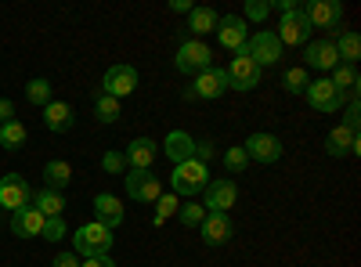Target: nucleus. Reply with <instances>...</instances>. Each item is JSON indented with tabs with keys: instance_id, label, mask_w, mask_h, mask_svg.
Returning <instances> with one entry per match:
<instances>
[{
	"instance_id": "36",
	"label": "nucleus",
	"mask_w": 361,
	"mask_h": 267,
	"mask_svg": "<svg viewBox=\"0 0 361 267\" xmlns=\"http://www.w3.org/2000/svg\"><path fill=\"white\" fill-rule=\"evenodd\" d=\"M246 163H250V156H246V148H243V144H238V148H228V152H224V166H228L231 173H243Z\"/></svg>"
},
{
	"instance_id": "34",
	"label": "nucleus",
	"mask_w": 361,
	"mask_h": 267,
	"mask_svg": "<svg viewBox=\"0 0 361 267\" xmlns=\"http://www.w3.org/2000/svg\"><path fill=\"white\" fill-rule=\"evenodd\" d=\"M25 98L33 101V105H47V101H51V83H47V80H29Z\"/></svg>"
},
{
	"instance_id": "11",
	"label": "nucleus",
	"mask_w": 361,
	"mask_h": 267,
	"mask_svg": "<svg viewBox=\"0 0 361 267\" xmlns=\"http://www.w3.org/2000/svg\"><path fill=\"white\" fill-rule=\"evenodd\" d=\"M304 18L311 25H318V29H333L336 33V25L343 18V4L340 0H311V4L304 8Z\"/></svg>"
},
{
	"instance_id": "38",
	"label": "nucleus",
	"mask_w": 361,
	"mask_h": 267,
	"mask_svg": "<svg viewBox=\"0 0 361 267\" xmlns=\"http://www.w3.org/2000/svg\"><path fill=\"white\" fill-rule=\"evenodd\" d=\"M102 170H105V173H123V170H127L123 152H105V156H102Z\"/></svg>"
},
{
	"instance_id": "7",
	"label": "nucleus",
	"mask_w": 361,
	"mask_h": 267,
	"mask_svg": "<svg viewBox=\"0 0 361 267\" xmlns=\"http://www.w3.org/2000/svg\"><path fill=\"white\" fill-rule=\"evenodd\" d=\"M235 199H238V188H235V181H209L206 185V192H202V206H206V213H228L231 206H235Z\"/></svg>"
},
{
	"instance_id": "44",
	"label": "nucleus",
	"mask_w": 361,
	"mask_h": 267,
	"mask_svg": "<svg viewBox=\"0 0 361 267\" xmlns=\"http://www.w3.org/2000/svg\"><path fill=\"white\" fill-rule=\"evenodd\" d=\"M170 8H173V11H180V15H185V11H192V4H188V0H173Z\"/></svg>"
},
{
	"instance_id": "25",
	"label": "nucleus",
	"mask_w": 361,
	"mask_h": 267,
	"mask_svg": "<svg viewBox=\"0 0 361 267\" xmlns=\"http://www.w3.org/2000/svg\"><path fill=\"white\" fill-rule=\"evenodd\" d=\"M188 29H192L195 40H199L202 33L217 29V11H214V8H192V11H188Z\"/></svg>"
},
{
	"instance_id": "26",
	"label": "nucleus",
	"mask_w": 361,
	"mask_h": 267,
	"mask_svg": "<svg viewBox=\"0 0 361 267\" xmlns=\"http://www.w3.org/2000/svg\"><path fill=\"white\" fill-rule=\"evenodd\" d=\"M33 206H37L44 217H62V213H66V199H62V192H51V188H44V192L33 199Z\"/></svg>"
},
{
	"instance_id": "24",
	"label": "nucleus",
	"mask_w": 361,
	"mask_h": 267,
	"mask_svg": "<svg viewBox=\"0 0 361 267\" xmlns=\"http://www.w3.org/2000/svg\"><path fill=\"white\" fill-rule=\"evenodd\" d=\"M44 181H47L51 192H62V188L73 181V166H69L66 159H51V163L44 166Z\"/></svg>"
},
{
	"instance_id": "9",
	"label": "nucleus",
	"mask_w": 361,
	"mask_h": 267,
	"mask_svg": "<svg viewBox=\"0 0 361 267\" xmlns=\"http://www.w3.org/2000/svg\"><path fill=\"white\" fill-rule=\"evenodd\" d=\"M33 202V192H29V185L22 181L18 173H4L0 177V206H4V210H22V206H29Z\"/></svg>"
},
{
	"instance_id": "32",
	"label": "nucleus",
	"mask_w": 361,
	"mask_h": 267,
	"mask_svg": "<svg viewBox=\"0 0 361 267\" xmlns=\"http://www.w3.org/2000/svg\"><path fill=\"white\" fill-rule=\"evenodd\" d=\"M94 116H98L102 123H116V120H119V101L109 98V94H98V101H94Z\"/></svg>"
},
{
	"instance_id": "10",
	"label": "nucleus",
	"mask_w": 361,
	"mask_h": 267,
	"mask_svg": "<svg viewBox=\"0 0 361 267\" xmlns=\"http://www.w3.org/2000/svg\"><path fill=\"white\" fill-rule=\"evenodd\" d=\"M246 54L264 69V66H275L279 58H282V44H279V37L271 33V29H264V33H257V37L246 44Z\"/></svg>"
},
{
	"instance_id": "3",
	"label": "nucleus",
	"mask_w": 361,
	"mask_h": 267,
	"mask_svg": "<svg viewBox=\"0 0 361 267\" xmlns=\"http://www.w3.org/2000/svg\"><path fill=\"white\" fill-rule=\"evenodd\" d=\"M177 69L180 73H188V76H199V73H206V69H214V51H209L202 40H185L177 47Z\"/></svg>"
},
{
	"instance_id": "12",
	"label": "nucleus",
	"mask_w": 361,
	"mask_h": 267,
	"mask_svg": "<svg viewBox=\"0 0 361 267\" xmlns=\"http://www.w3.org/2000/svg\"><path fill=\"white\" fill-rule=\"evenodd\" d=\"M217 37H221V47L243 51V47L250 44V29H246L243 15H224V18H217Z\"/></svg>"
},
{
	"instance_id": "18",
	"label": "nucleus",
	"mask_w": 361,
	"mask_h": 267,
	"mask_svg": "<svg viewBox=\"0 0 361 267\" xmlns=\"http://www.w3.org/2000/svg\"><path fill=\"white\" fill-rule=\"evenodd\" d=\"M199 231H202V242H206V246H224L231 235H235L228 213H206V221H202Z\"/></svg>"
},
{
	"instance_id": "35",
	"label": "nucleus",
	"mask_w": 361,
	"mask_h": 267,
	"mask_svg": "<svg viewBox=\"0 0 361 267\" xmlns=\"http://www.w3.org/2000/svg\"><path fill=\"white\" fill-rule=\"evenodd\" d=\"M40 239L62 242V239H66V221H62V217H47V221H44V231H40Z\"/></svg>"
},
{
	"instance_id": "2",
	"label": "nucleus",
	"mask_w": 361,
	"mask_h": 267,
	"mask_svg": "<svg viewBox=\"0 0 361 267\" xmlns=\"http://www.w3.org/2000/svg\"><path fill=\"white\" fill-rule=\"evenodd\" d=\"M73 246H76V256L90 260V256H109L112 249V231L105 224H83L80 231H73Z\"/></svg>"
},
{
	"instance_id": "15",
	"label": "nucleus",
	"mask_w": 361,
	"mask_h": 267,
	"mask_svg": "<svg viewBox=\"0 0 361 267\" xmlns=\"http://www.w3.org/2000/svg\"><path fill=\"white\" fill-rule=\"evenodd\" d=\"M307 101H311V108H318V112H340V91L329 80H311V87H307Z\"/></svg>"
},
{
	"instance_id": "33",
	"label": "nucleus",
	"mask_w": 361,
	"mask_h": 267,
	"mask_svg": "<svg viewBox=\"0 0 361 267\" xmlns=\"http://www.w3.org/2000/svg\"><path fill=\"white\" fill-rule=\"evenodd\" d=\"M177 210H180V199L177 195H159L156 199V224H166L170 217H177Z\"/></svg>"
},
{
	"instance_id": "27",
	"label": "nucleus",
	"mask_w": 361,
	"mask_h": 267,
	"mask_svg": "<svg viewBox=\"0 0 361 267\" xmlns=\"http://www.w3.org/2000/svg\"><path fill=\"white\" fill-rule=\"evenodd\" d=\"M329 83H333L340 94H343V91H347V94H357V87H361L354 66H336V69H333V80H329Z\"/></svg>"
},
{
	"instance_id": "21",
	"label": "nucleus",
	"mask_w": 361,
	"mask_h": 267,
	"mask_svg": "<svg viewBox=\"0 0 361 267\" xmlns=\"http://www.w3.org/2000/svg\"><path fill=\"white\" fill-rule=\"evenodd\" d=\"M325 152L329 156H357L361 152V137L350 134L347 127H336L333 134L325 137Z\"/></svg>"
},
{
	"instance_id": "14",
	"label": "nucleus",
	"mask_w": 361,
	"mask_h": 267,
	"mask_svg": "<svg viewBox=\"0 0 361 267\" xmlns=\"http://www.w3.org/2000/svg\"><path fill=\"white\" fill-rule=\"evenodd\" d=\"M156 156H159V144L152 137H134L127 144V152H123V159H127L130 170H152Z\"/></svg>"
},
{
	"instance_id": "16",
	"label": "nucleus",
	"mask_w": 361,
	"mask_h": 267,
	"mask_svg": "<svg viewBox=\"0 0 361 267\" xmlns=\"http://www.w3.org/2000/svg\"><path fill=\"white\" fill-rule=\"evenodd\" d=\"M44 221H47V217L37 210L33 202H29V206H22V210L11 213V231L18 235V239H33V235L44 231Z\"/></svg>"
},
{
	"instance_id": "8",
	"label": "nucleus",
	"mask_w": 361,
	"mask_h": 267,
	"mask_svg": "<svg viewBox=\"0 0 361 267\" xmlns=\"http://www.w3.org/2000/svg\"><path fill=\"white\" fill-rule=\"evenodd\" d=\"M102 83H105L102 94H109V98L119 101V98H127V94L137 91V69H134V66H112Z\"/></svg>"
},
{
	"instance_id": "45",
	"label": "nucleus",
	"mask_w": 361,
	"mask_h": 267,
	"mask_svg": "<svg viewBox=\"0 0 361 267\" xmlns=\"http://www.w3.org/2000/svg\"><path fill=\"white\" fill-rule=\"evenodd\" d=\"M0 210H4V206H0Z\"/></svg>"
},
{
	"instance_id": "31",
	"label": "nucleus",
	"mask_w": 361,
	"mask_h": 267,
	"mask_svg": "<svg viewBox=\"0 0 361 267\" xmlns=\"http://www.w3.org/2000/svg\"><path fill=\"white\" fill-rule=\"evenodd\" d=\"M282 87H286L289 94H304L307 87H311V76H307V69H304V66L289 69V73H286V80H282Z\"/></svg>"
},
{
	"instance_id": "28",
	"label": "nucleus",
	"mask_w": 361,
	"mask_h": 267,
	"mask_svg": "<svg viewBox=\"0 0 361 267\" xmlns=\"http://www.w3.org/2000/svg\"><path fill=\"white\" fill-rule=\"evenodd\" d=\"M336 54L343 58V66H354L357 58H361V37L354 33V29L340 37V47H336Z\"/></svg>"
},
{
	"instance_id": "20",
	"label": "nucleus",
	"mask_w": 361,
	"mask_h": 267,
	"mask_svg": "<svg viewBox=\"0 0 361 267\" xmlns=\"http://www.w3.org/2000/svg\"><path fill=\"white\" fill-rule=\"evenodd\" d=\"M94 213H98V224H105L109 231L112 228H119V224H123V202H119L116 195H109V192H102L98 199H94Z\"/></svg>"
},
{
	"instance_id": "29",
	"label": "nucleus",
	"mask_w": 361,
	"mask_h": 267,
	"mask_svg": "<svg viewBox=\"0 0 361 267\" xmlns=\"http://www.w3.org/2000/svg\"><path fill=\"white\" fill-rule=\"evenodd\" d=\"M0 144H4L8 152H15V148H22V144H25V127H22L18 120L4 123V127H0Z\"/></svg>"
},
{
	"instance_id": "4",
	"label": "nucleus",
	"mask_w": 361,
	"mask_h": 267,
	"mask_svg": "<svg viewBox=\"0 0 361 267\" xmlns=\"http://www.w3.org/2000/svg\"><path fill=\"white\" fill-rule=\"evenodd\" d=\"M224 73H228V87H235V91H253V87H260V66L246 54V47L235 51V62Z\"/></svg>"
},
{
	"instance_id": "39",
	"label": "nucleus",
	"mask_w": 361,
	"mask_h": 267,
	"mask_svg": "<svg viewBox=\"0 0 361 267\" xmlns=\"http://www.w3.org/2000/svg\"><path fill=\"white\" fill-rule=\"evenodd\" d=\"M214 152H217V148H214V141H195V152H192V159L206 166L209 159H214Z\"/></svg>"
},
{
	"instance_id": "42",
	"label": "nucleus",
	"mask_w": 361,
	"mask_h": 267,
	"mask_svg": "<svg viewBox=\"0 0 361 267\" xmlns=\"http://www.w3.org/2000/svg\"><path fill=\"white\" fill-rule=\"evenodd\" d=\"M54 267H80V256L76 253H58L54 256Z\"/></svg>"
},
{
	"instance_id": "30",
	"label": "nucleus",
	"mask_w": 361,
	"mask_h": 267,
	"mask_svg": "<svg viewBox=\"0 0 361 267\" xmlns=\"http://www.w3.org/2000/svg\"><path fill=\"white\" fill-rule=\"evenodd\" d=\"M177 217H180V224H185V228H202V221H206V206H202V202H180Z\"/></svg>"
},
{
	"instance_id": "37",
	"label": "nucleus",
	"mask_w": 361,
	"mask_h": 267,
	"mask_svg": "<svg viewBox=\"0 0 361 267\" xmlns=\"http://www.w3.org/2000/svg\"><path fill=\"white\" fill-rule=\"evenodd\" d=\"M267 11H271L267 0H246V18H243V22H264Z\"/></svg>"
},
{
	"instance_id": "23",
	"label": "nucleus",
	"mask_w": 361,
	"mask_h": 267,
	"mask_svg": "<svg viewBox=\"0 0 361 267\" xmlns=\"http://www.w3.org/2000/svg\"><path fill=\"white\" fill-rule=\"evenodd\" d=\"M192 152H195V137H192V134H185V130L166 134V159H173V163H188Z\"/></svg>"
},
{
	"instance_id": "13",
	"label": "nucleus",
	"mask_w": 361,
	"mask_h": 267,
	"mask_svg": "<svg viewBox=\"0 0 361 267\" xmlns=\"http://www.w3.org/2000/svg\"><path fill=\"white\" fill-rule=\"evenodd\" d=\"M246 156L257 163H279L282 159V141L275 134H250V141L243 144Z\"/></svg>"
},
{
	"instance_id": "1",
	"label": "nucleus",
	"mask_w": 361,
	"mask_h": 267,
	"mask_svg": "<svg viewBox=\"0 0 361 267\" xmlns=\"http://www.w3.org/2000/svg\"><path fill=\"white\" fill-rule=\"evenodd\" d=\"M214 181L209 177V166H202V163H195V159H188V163H177V170L170 173V185H173V195L180 199H195L199 192H206V185Z\"/></svg>"
},
{
	"instance_id": "19",
	"label": "nucleus",
	"mask_w": 361,
	"mask_h": 267,
	"mask_svg": "<svg viewBox=\"0 0 361 267\" xmlns=\"http://www.w3.org/2000/svg\"><path fill=\"white\" fill-rule=\"evenodd\" d=\"M228 91V73L224 69H206L195 76V98H206V101H214Z\"/></svg>"
},
{
	"instance_id": "40",
	"label": "nucleus",
	"mask_w": 361,
	"mask_h": 267,
	"mask_svg": "<svg viewBox=\"0 0 361 267\" xmlns=\"http://www.w3.org/2000/svg\"><path fill=\"white\" fill-rule=\"evenodd\" d=\"M357 116H361V105H357V94H354V101H350V108H347V120H343V127H347L350 134H357Z\"/></svg>"
},
{
	"instance_id": "22",
	"label": "nucleus",
	"mask_w": 361,
	"mask_h": 267,
	"mask_svg": "<svg viewBox=\"0 0 361 267\" xmlns=\"http://www.w3.org/2000/svg\"><path fill=\"white\" fill-rule=\"evenodd\" d=\"M44 123H47V130H54V134L73 130V105H66V101H47V105H44Z\"/></svg>"
},
{
	"instance_id": "5",
	"label": "nucleus",
	"mask_w": 361,
	"mask_h": 267,
	"mask_svg": "<svg viewBox=\"0 0 361 267\" xmlns=\"http://www.w3.org/2000/svg\"><path fill=\"white\" fill-rule=\"evenodd\" d=\"M279 44H286V47H304V44H311V22L304 18V11H289V15H282V25H279Z\"/></svg>"
},
{
	"instance_id": "6",
	"label": "nucleus",
	"mask_w": 361,
	"mask_h": 267,
	"mask_svg": "<svg viewBox=\"0 0 361 267\" xmlns=\"http://www.w3.org/2000/svg\"><path fill=\"white\" fill-rule=\"evenodd\" d=\"M127 195L134 202H156L163 195V185L152 170H130L127 173Z\"/></svg>"
},
{
	"instance_id": "41",
	"label": "nucleus",
	"mask_w": 361,
	"mask_h": 267,
	"mask_svg": "<svg viewBox=\"0 0 361 267\" xmlns=\"http://www.w3.org/2000/svg\"><path fill=\"white\" fill-rule=\"evenodd\" d=\"M11 120H15V105H11L8 98H0V127L11 123Z\"/></svg>"
},
{
	"instance_id": "43",
	"label": "nucleus",
	"mask_w": 361,
	"mask_h": 267,
	"mask_svg": "<svg viewBox=\"0 0 361 267\" xmlns=\"http://www.w3.org/2000/svg\"><path fill=\"white\" fill-rule=\"evenodd\" d=\"M80 267H116L109 256H90V260H80Z\"/></svg>"
},
{
	"instance_id": "17",
	"label": "nucleus",
	"mask_w": 361,
	"mask_h": 267,
	"mask_svg": "<svg viewBox=\"0 0 361 267\" xmlns=\"http://www.w3.org/2000/svg\"><path fill=\"white\" fill-rule=\"evenodd\" d=\"M307 66L318 69V73H329L340 66V54H336V44L333 40H311L307 44Z\"/></svg>"
}]
</instances>
